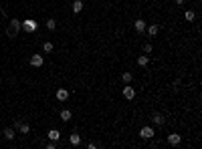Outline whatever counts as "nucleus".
<instances>
[{"instance_id": "nucleus-1", "label": "nucleus", "mask_w": 202, "mask_h": 149, "mask_svg": "<svg viewBox=\"0 0 202 149\" xmlns=\"http://www.w3.org/2000/svg\"><path fill=\"white\" fill-rule=\"evenodd\" d=\"M20 26L24 28L27 32H34V30L39 28V22H34V20H30V18H27L24 22H20Z\"/></svg>"}, {"instance_id": "nucleus-2", "label": "nucleus", "mask_w": 202, "mask_h": 149, "mask_svg": "<svg viewBox=\"0 0 202 149\" xmlns=\"http://www.w3.org/2000/svg\"><path fill=\"white\" fill-rule=\"evenodd\" d=\"M20 30V20H16V18H12V20H10V24H8V34H16Z\"/></svg>"}, {"instance_id": "nucleus-3", "label": "nucleus", "mask_w": 202, "mask_h": 149, "mask_svg": "<svg viewBox=\"0 0 202 149\" xmlns=\"http://www.w3.org/2000/svg\"><path fill=\"white\" fill-rule=\"evenodd\" d=\"M43 62H45L43 54H33V56H30V65H33V67H43Z\"/></svg>"}, {"instance_id": "nucleus-4", "label": "nucleus", "mask_w": 202, "mask_h": 149, "mask_svg": "<svg viewBox=\"0 0 202 149\" xmlns=\"http://www.w3.org/2000/svg\"><path fill=\"white\" fill-rule=\"evenodd\" d=\"M140 135L144 137V139H152V137H154V129H152V127H141Z\"/></svg>"}, {"instance_id": "nucleus-5", "label": "nucleus", "mask_w": 202, "mask_h": 149, "mask_svg": "<svg viewBox=\"0 0 202 149\" xmlns=\"http://www.w3.org/2000/svg\"><path fill=\"white\" fill-rule=\"evenodd\" d=\"M123 97H125L128 101H131V99L135 97V91L131 87H128V85H125V87H123Z\"/></svg>"}, {"instance_id": "nucleus-6", "label": "nucleus", "mask_w": 202, "mask_h": 149, "mask_svg": "<svg viewBox=\"0 0 202 149\" xmlns=\"http://www.w3.org/2000/svg\"><path fill=\"white\" fill-rule=\"evenodd\" d=\"M180 141H182V137H180V135H176V133L168 135V143H170V145H180Z\"/></svg>"}, {"instance_id": "nucleus-7", "label": "nucleus", "mask_w": 202, "mask_h": 149, "mask_svg": "<svg viewBox=\"0 0 202 149\" xmlns=\"http://www.w3.org/2000/svg\"><path fill=\"white\" fill-rule=\"evenodd\" d=\"M67 97H69L67 89H59V91H57V99H59V101H67Z\"/></svg>"}, {"instance_id": "nucleus-8", "label": "nucleus", "mask_w": 202, "mask_h": 149, "mask_svg": "<svg viewBox=\"0 0 202 149\" xmlns=\"http://www.w3.org/2000/svg\"><path fill=\"white\" fill-rule=\"evenodd\" d=\"M49 139H51V141H59V139H61V133L57 131V129H51V131H49Z\"/></svg>"}, {"instance_id": "nucleus-9", "label": "nucleus", "mask_w": 202, "mask_h": 149, "mask_svg": "<svg viewBox=\"0 0 202 149\" xmlns=\"http://www.w3.org/2000/svg\"><path fill=\"white\" fill-rule=\"evenodd\" d=\"M148 62H150V59L146 54H140V56H137V65H140V67H146Z\"/></svg>"}, {"instance_id": "nucleus-10", "label": "nucleus", "mask_w": 202, "mask_h": 149, "mask_svg": "<svg viewBox=\"0 0 202 149\" xmlns=\"http://www.w3.org/2000/svg\"><path fill=\"white\" fill-rule=\"evenodd\" d=\"M81 10H83V2H81V0H75L73 2V12L77 14V12H81Z\"/></svg>"}, {"instance_id": "nucleus-11", "label": "nucleus", "mask_w": 202, "mask_h": 149, "mask_svg": "<svg viewBox=\"0 0 202 149\" xmlns=\"http://www.w3.org/2000/svg\"><path fill=\"white\" fill-rule=\"evenodd\" d=\"M71 115H73V113H71L69 109H63V111H61V119H63V121H69Z\"/></svg>"}, {"instance_id": "nucleus-12", "label": "nucleus", "mask_w": 202, "mask_h": 149, "mask_svg": "<svg viewBox=\"0 0 202 149\" xmlns=\"http://www.w3.org/2000/svg\"><path fill=\"white\" fill-rule=\"evenodd\" d=\"M69 143H71V145H79V143H81V137L77 135V133H73V135L69 137Z\"/></svg>"}, {"instance_id": "nucleus-13", "label": "nucleus", "mask_w": 202, "mask_h": 149, "mask_svg": "<svg viewBox=\"0 0 202 149\" xmlns=\"http://www.w3.org/2000/svg\"><path fill=\"white\" fill-rule=\"evenodd\" d=\"M134 26H135V30H137V32H144V28H146V22H144V20H135Z\"/></svg>"}, {"instance_id": "nucleus-14", "label": "nucleus", "mask_w": 202, "mask_h": 149, "mask_svg": "<svg viewBox=\"0 0 202 149\" xmlns=\"http://www.w3.org/2000/svg\"><path fill=\"white\" fill-rule=\"evenodd\" d=\"M53 48H55V47H53V42H49V41H47V42H43V50H45V53H53Z\"/></svg>"}, {"instance_id": "nucleus-15", "label": "nucleus", "mask_w": 202, "mask_h": 149, "mask_svg": "<svg viewBox=\"0 0 202 149\" xmlns=\"http://www.w3.org/2000/svg\"><path fill=\"white\" fill-rule=\"evenodd\" d=\"M47 28L49 30H55V28H57V20H55V18H49L47 20Z\"/></svg>"}, {"instance_id": "nucleus-16", "label": "nucleus", "mask_w": 202, "mask_h": 149, "mask_svg": "<svg viewBox=\"0 0 202 149\" xmlns=\"http://www.w3.org/2000/svg\"><path fill=\"white\" fill-rule=\"evenodd\" d=\"M158 30H160V28H158V24H152V26L148 28V32H150V36H156V34H158Z\"/></svg>"}, {"instance_id": "nucleus-17", "label": "nucleus", "mask_w": 202, "mask_h": 149, "mask_svg": "<svg viewBox=\"0 0 202 149\" xmlns=\"http://www.w3.org/2000/svg\"><path fill=\"white\" fill-rule=\"evenodd\" d=\"M4 137H6V139H14V131L10 127H6L4 129Z\"/></svg>"}, {"instance_id": "nucleus-18", "label": "nucleus", "mask_w": 202, "mask_h": 149, "mask_svg": "<svg viewBox=\"0 0 202 149\" xmlns=\"http://www.w3.org/2000/svg\"><path fill=\"white\" fill-rule=\"evenodd\" d=\"M184 18H186L188 22H192V20H194V12H192V10H186V14H184Z\"/></svg>"}, {"instance_id": "nucleus-19", "label": "nucleus", "mask_w": 202, "mask_h": 149, "mask_svg": "<svg viewBox=\"0 0 202 149\" xmlns=\"http://www.w3.org/2000/svg\"><path fill=\"white\" fill-rule=\"evenodd\" d=\"M121 79H123V83L128 85V83H131V73H123L121 74Z\"/></svg>"}, {"instance_id": "nucleus-20", "label": "nucleus", "mask_w": 202, "mask_h": 149, "mask_svg": "<svg viewBox=\"0 0 202 149\" xmlns=\"http://www.w3.org/2000/svg\"><path fill=\"white\" fill-rule=\"evenodd\" d=\"M154 121L158 123V125H164V117L162 115H154Z\"/></svg>"}, {"instance_id": "nucleus-21", "label": "nucleus", "mask_w": 202, "mask_h": 149, "mask_svg": "<svg viewBox=\"0 0 202 149\" xmlns=\"http://www.w3.org/2000/svg\"><path fill=\"white\" fill-rule=\"evenodd\" d=\"M18 127H20V131H22V133H28V125H24V123H20Z\"/></svg>"}, {"instance_id": "nucleus-22", "label": "nucleus", "mask_w": 202, "mask_h": 149, "mask_svg": "<svg viewBox=\"0 0 202 149\" xmlns=\"http://www.w3.org/2000/svg\"><path fill=\"white\" fill-rule=\"evenodd\" d=\"M144 53H152V44H146V47H144Z\"/></svg>"}, {"instance_id": "nucleus-23", "label": "nucleus", "mask_w": 202, "mask_h": 149, "mask_svg": "<svg viewBox=\"0 0 202 149\" xmlns=\"http://www.w3.org/2000/svg\"><path fill=\"white\" fill-rule=\"evenodd\" d=\"M176 4H184V0H176Z\"/></svg>"}]
</instances>
